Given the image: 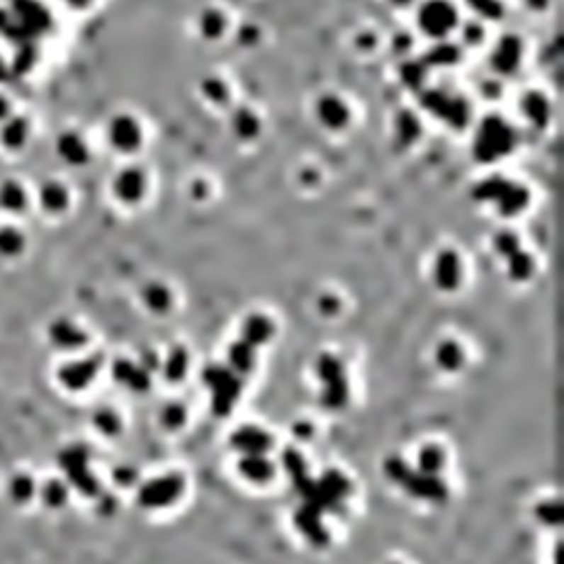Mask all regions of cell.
<instances>
[{
  "mask_svg": "<svg viewBox=\"0 0 564 564\" xmlns=\"http://www.w3.org/2000/svg\"><path fill=\"white\" fill-rule=\"evenodd\" d=\"M203 384L212 390V410L216 417H225L234 408L240 395V381L225 368L208 366L203 371Z\"/></svg>",
  "mask_w": 564,
  "mask_h": 564,
  "instance_id": "cell-2",
  "label": "cell"
},
{
  "mask_svg": "<svg viewBox=\"0 0 564 564\" xmlns=\"http://www.w3.org/2000/svg\"><path fill=\"white\" fill-rule=\"evenodd\" d=\"M498 249H500L502 254H507V256L516 254V240H514V236L502 234V236L498 238Z\"/></svg>",
  "mask_w": 564,
  "mask_h": 564,
  "instance_id": "cell-20",
  "label": "cell"
},
{
  "mask_svg": "<svg viewBox=\"0 0 564 564\" xmlns=\"http://www.w3.org/2000/svg\"><path fill=\"white\" fill-rule=\"evenodd\" d=\"M230 366L238 373H249L254 368V346L247 342H236L230 349Z\"/></svg>",
  "mask_w": 564,
  "mask_h": 564,
  "instance_id": "cell-11",
  "label": "cell"
},
{
  "mask_svg": "<svg viewBox=\"0 0 564 564\" xmlns=\"http://www.w3.org/2000/svg\"><path fill=\"white\" fill-rule=\"evenodd\" d=\"M536 514H538V518L542 522H547V525H558V522H560V505H558L555 500L542 502Z\"/></svg>",
  "mask_w": 564,
  "mask_h": 564,
  "instance_id": "cell-19",
  "label": "cell"
},
{
  "mask_svg": "<svg viewBox=\"0 0 564 564\" xmlns=\"http://www.w3.org/2000/svg\"><path fill=\"white\" fill-rule=\"evenodd\" d=\"M240 474L249 480H256V483H263V480H269L273 476V468L271 463L263 456V454H247L243 461H240Z\"/></svg>",
  "mask_w": 564,
  "mask_h": 564,
  "instance_id": "cell-9",
  "label": "cell"
},
{
  "mask_svg": "<svg viewBox=\"0 0 564 564\" xmlns=\"http://www.w3.org/2000/svg\"><path fill=\"white\" fill-rule=\"evenodd\" d=\"M320 509L311 507V505H305L302 509H298L295 514V527L305 534L313 545H327L329 542V531L325 529L320 520Z\"/></svg>",
  "mask_w": 564,
  "mask_h": 564,
  "instance_id": "cell-5",
  "label": "cell"
},
{
  "mask_svg": "<svg viewBox=\"0 0 564 564\" xmlns=\"http://www.w3.org/2000/svg\"><path fill=\"white\" fill-rule=\"evenodd\" d=\"M509 269L516 280H525L531 276V260L522 254H512L509 256Z\"/></svg>",
  "mask_w": 564,
  "mask_h": 564,
  "instance_id": "cell-17",
  "label": "cell"
},
{
  "mask_svg": "<svg viewBox=\"0 0 564 564\" xmlns=\"http://www.w3.org/2000/svg\"><path fill=\"white\" fill-rule=\"evenodd\" d=\"M181 492H184V478L176 476V474H168V476L150 480L148 485L141 490L139 502L144 507H150V509L168 507L181 496Z\"/></svg>",
  "mask_w": 564,
  "mask_h": 564,
  "instance_id": "cell-4",
  "label": "cell"
},
{
  "mask_svg": "<svg viewBox=\"0 0 564 564\" xmlns=\"http://www.w3.org/2000/svg\"><path fill=\"white\" fill-rule=\"evenodd\" d=\"M436 361H439L441 368L456 371L463 364V351L458 349V344H454V342H443V344L436 349Z\"/></svg>",
  "mask_w": 564,
  "mask_h": 564,
  "instance_id": "cell-12",
  "label": "cell"
},
{
  "mask_svg": "<svg viewBox=\"0 0 564 564\" xmlns=\"http://www.w3.org/2000/svg\"><path fill=\"white\" fill-rule=\"evenodd\" d=\"M320 487L325 490V494L335 502V505H342L346 500V496L351 494V483L346 476H342L339 472H327L320 480Z\"/></svg>",
  "mask_w": 564,
  "mask_h": 564,
  "instance_id": "cell-10",
  "label": "cell"
},
{
  "mask_svg": "<svg viewBox=\"0 0 564 564\" xmlns=\"http://www.w3.org/2000/svg\"><path fill=\"white\" fill-rule=\"evenodd\" d=\"M443 466V452L439 448H423L419 454V472L423 474H436Z\"/></svg>",
  "mask_w": 564,
  "mask_h": 564,
  "instance_id": "cell-15",
  "label": "cell"
},
{
  "mask_svg": "<svg viewBox=\"0 0 564 564\" xmlns=\"http://www.w3.org/2000/svg\"><path fill=\"white\" fill-rule=\"evenodd\" d=\"M188 371V355L184 349H174L166 361V377L168 381H181Z\"/></svg>",
  "mask_w": 564,
  "mask_h": 564,
  "instance_id": "cell-14",
  "label": "cell"
},
{
  "mask_svg": "<svg viewBox=\"0 0 564 564\" xmlns=\"http://www.w3.org/2000/svg\"><path fill=\"white\" fill-rule=\"evenodd\" d=\"M386 474L401 483L412 496L419 498H428V500H443L448 496L446 485L434 476V474H423V472H412L404 461L399 458H390L386 463Z\"/></svg>",
  "mask_w": 564,
  "mask_h": 564,
  "instance_id": "cell-1",
  "label": "cell"
},
{
  "mask_svg": "<svg viewBox=\"0 0 564 564\" xmlns=\"http://www.w3.org/2000/svg\"><path fill=\"white\" fill-rule=\"evenodd\" d=\"M232 446L245 454H263L271 446V436L260 428H240L232 436Z\"/></svg>",
  "mask_w": 564,
  "mask_h": 564,
  "instance_id": "cell-6",
  "label": "cell"
},
{
  "mask_svg": "<svg viewBox=\"0 0 564 564\" xmlns=\"http://www.w3.org/2000/svg\"><path fill=\"white\" fill-rule=\"evenodd\" d=\"M161 419H164V423L172 430L181 428V426H184V421H186V410H184V406H179V404H170L164 410V414H161Z\"/></svg>",
  "mask_w": 564,
  "mask_h": 564,
  "instance_id": "cell-18",
  "label": "cell"
},
{
  "mask_svg": "<svg viewBox=\"0 0 564 564\" xmlns=\"http://www.w3.org/2000/svg\"><path fill=\"white\" fill-rule=\"evenodd\" d=\"M434 280L441 289H454L461 280V265L458 258L452 252H443L436 260V269H434Z\"/></svg>",
  "mask_w": 564,
  "mask_h": 564,
  "instance_id": "cell-7",
  "label": "cell"
},
{
  "mask_svg": "<svg viewBox=\"0 0 564 564\" xmlns=\"http://www.w3.org/2000/svg\"><path fill=\"white\" fill-rule=\"evenodd\" d=\"M320 307L325 309L327 313H333V311H337V300L335 298H322Z\"/></svg>",
  "mask_w": 564,
  "mask_h": 564,
  "instance_id": "cell-21",
  "label": "cell"
},
{
  "mask_svg": "<svg viewBox=\"0 0 564 564\" xmlns=\"http://www.w3.org/2000/svg\"><path fill=\"white\" fill-rule=\"evenodd\" d=\"M317 373L325 381V393H322V404L327 408H342L346 404L349 397V386L344 368H342L339 359L333 355H322L317 361Z\"/></svg>",
  "mask_w": 564,
  "mask_h": 564,
  "instance_id": "cell-3",
  "label": "cell"
},
{
  "mask_svg": "<svg viewBox=\"0 0 564 564\" xmlns=\"http://www.w3.org/2000/svg\"><path fill=\"white\" fill-rule=\"evenodd\" d=\"M115 375L126 381L128 386H132L135 390H146L148 388V379H146V373L135 368L130 361H119L117 368H115Z\"/></svg>",
  "mask_w": 564,
  "mask_h": 564,
  "instance_id": "cell-13",
  "label": "cell"
},
{
  "mask_svg": "<svg viewBox=\"0 0 564 564\" xmlns=\"http://www.w3.org/2000/svg\"><path fill=\"white\" fill-rule=\"evenodd\" d=\"M146 302H148V307L152 311H166L170 307V293L166 287H161V285H150L146 289Z\"/></svg>",
  "mask_w": 564,
  "mask_h": 564,
  "instance_id": "cell-16",
  "label": "cell"
},
{
  "mask_svg": "<svg viewBox=\"0 0 564 564\" xmlns=\"http://www.w3.org/2000/svg\"><path fill=\"white\" fill-rule=\"evenodd\" d=\"M273 335V325L269 317H263V315H252L245 320L243 325V342L252 346H258V344H265V342Z\"/></svg>",
  "mask_w": 564,
  "mask_h": 564,
  "instance_id": "cell-8",
  "label": "cell"
}]
</instances>
